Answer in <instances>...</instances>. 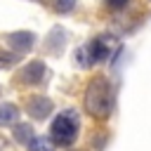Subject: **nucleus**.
Segmentation results:
<instances>
[{"instance_id": "2", "label": "nucleus", "mask_w": 151, "mask_h": 151, "mask_svg": "<svg viewBox=\"0 0 151 151\" xmlns=\"http://www.w3.org/2000/svg\"><path fill=\"white\" fill-rule=\"evenodd\" d=\"M52 132H54V139H57L59 144H68V142H73V137H76V132H78V118L73 116V111L61 113V116L54 120Z\"/></svg>"}, {"instance_id": "5", "label": "nucleus", "mask_w": 151, "mask_h": 151, "mask_svg": "<svg viewBox=\"0 0 151 151\" xmlns=\"http://www.w3.org/2000/svg\"><path fill=\"white\" fill-rule=\"evenodd\" d=\"M42 71H45V68H42V64H38V61H35V64H31V66L24 71V76H26V80H40Z\"/></svg>"}, {"instance_id": "4", "label": "nucleus", "mask_w": 151, "mask_h": 151, "mask_svg": "<svg viewBox=\"0 0 151 151\" xmlns=\"http://www.w3.org/2000/svg\"><path fill=\"white\" fill-rule=\"evenodd\" d=\"M9 42H12L17 50H26V47H31V42H33V40H31V35H28V33H17V35H12V38H9Z\"/></svg>"}, {"instance_id": "1", "label": "nucleus", "mask_w": 151, "mask_h": 151, "mask_svg": "<svg viewBox=\"0 0 151 151\" xmlns=\"http://www.w3.org/2000/svg\"><path fill=\"white\" fill-rule=\"evenodd\" d=\"M85 104H87V111L92 116H106L111 111V90H109V83L106 80H94L87 90V97H85Z\"/></svg>"}, {"instance_id": "3", "label": "nucleus", "mask_w": 151, "mask_h": 151, "mask_svg": "<svg viewBox=\"0 0 151 151\" xmlns=\"http://www.w3.org/2000/svg\"><path fill=\"white\" fill-rule=\"evenodd\" d=\"M87 50H90V61H101V59H106V54H109V47H106V40H104V38H94ZM90 61H87V64H90Z\"/></svg>"}, {"instance_id": "6", "label": "nucleus", "mask_w": 151, "mask_h": 151, "mask_svg": "<svg viewBox=\"0 0 151 151\" xmlns=\"http://www.w3.org/2000/svg\"><path fill=\"white\" fill-rule=\"evenodd\" d=\"M52 5L57 12H71L76 7V0H52Z\"/></svg>"}, {"instance_id": "7", "label": "nucleus", "mask_w": 151, "mask_h": 151, "mask_svg": "<svg viewBox=\"0 0 151 151\" xmlns=\"http://www.w3.org/2000/svg\"><path fill=\"white\" fill-rule=\"evenodd\" d=\"M106 5H109V7H113V9H120V7H125V5H127V0H106Z\"/></svg>"}]
</instances>
